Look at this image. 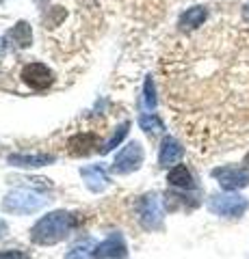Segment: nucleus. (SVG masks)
<instances>
[{"instance_id":"nucleus-4","label":"nucleus","mask_w":249,"mask_h":259,"mask_svg":"<svg viewBox=\"0 0 249 259\" xmlns=\"http://www.w3.org/2000/svg\"><path fill=\"white\" fill-rule=\"evenodd\" d=\"M136 216H139V223L146 227V229H150V231L160 229V225H163V216H165L163 199H160L158 194H154V192L141 197L139 203H136Z\"/></svg>"},{"instance_id":"nucleus-1","label":"nucleus","mask_w":249,"mask_h":259,"mask_svg":"<svg viewBox=\"0 0 249 259\" xmlns=\"http://www.w3.org/2000/svg\"><path fill=\"white\" fill-rule=\"evenodd\" d=\"M160 76L167 106L197 149L226 143L249 108V39L223 24L187 32L163 54Z\"/></svg>"},{"instance_id":"nucleus-10","label":"nucleus","mask_w":249,"mask_h":259,"mask_svg":"<svg viewBox=\"0 0 249 259\" xmlns=\"http://www.w3.org/2000/svg\"><path fill=\"white\" fill-rule=\"evenodd\" d=\"M128 255V248H126V242L122 236H109L104 242H100L93 250V257L95 259H126Z\"/></svg>"},{"instance_id":"nucleus-8","label":"nucleus","mask_w":249,"mask_h":259,"mask_svg":"<svg viewBox=\"0 0 249 259\" xmlns=\"http://www.w3.org/2000/svg\"><path fill=\"white\" fill-rule=\"evenodd\" d=\"M141 164H143V147H141V143L132 141L117 153V158L113 162V166H111V171L117 173V175H128V173L136 171Z\"/></svg>"},{"instance_id":"nucleus-24","label":"nucleus","mask_w":249,"mask_h":259,"mask_svg":"<svg viewBox=\"0 0 249 259\" xmlns=\"http://www.w3.org/2000/svg\"><path fill=\"white\" fill-rule=\"evenodd\" d=\"M0 3H3V0H0Z\"/></svg>"},{"instance_id":"nucleus-22","label":"nucleus","mask_w":249,"mask_h":259,"mask_svg":"<svg viewBox=\"0 0 249 259\" xmlns=\"http://www.w3.org/2000/svg\"><path fill=\"white\" fill-rule=\"evenodd\" d=\"M5 231H7V225H5L3 221H0V236H3V233H5Z\"/></svg>"},{"instance_id":"nucleus-9","label":"nucleus","mask_w":249,"mask_h":259,"mask_svg":"<svg viewBox=\"0 0 249 259\" xmlns=\"http://www.w3.org/2000/svg\"><path fill=\"white\" fill-rule=\"evenodd\" d=\"M212 177L219 180V186L228 192L249 186V171L243 166H219L212 171Z\"/></svg>"},{"instance_id":"nucleus-7","label":"nucleus","mask_w":249,"mask_h":259,"mask_svg":"<svg viewBox=\"0 0 249 259\" xmlns=\"http://www.w3.org/2000/svg\"><path fill=\"white\" fill-rule=\"evenodd\" d=\"M100 134L95 127H87V130H76L69 134V139L65 143V151L69 156H89L91 151L98 149L100 143Z\"/></svg>"},{"instance_id":"nucleus-16","label":"nucleus","mask_w":249,"mask_h":259,"mask_svg":"<svg viewBox=\"0 0 249 259\" xmlns=\"http://www.w3.org/2000/svg\"><path fill=\"white\" fill-rule=\"evenodd\" d=\"M167 182H169L173 188H180V190L193 188V175L187 168V164H175L171 171L167 173Z\"/></svg>"},{"instance_id":"nucleus-19","label":"nucleus","mask_w":249,"mask_h":259,"mask_svg":"<svg viewBox=\"0 0 249 259\" xmlns=\"http://www.w3.org/2000/svg\"><path fill=\"white\" fill-rule=\"evenodd\" d=\"M143 102H146V108L154 110L156 106V93H154V80H152V76L146 80V87H143Z\"/></svg>"},{"instance_id":"nucleus-17","label":"nucleus","mask_w":249,"mask_h":259,"mask_svg":"<svg viewBox=\"0 0 249 259\" xmlns=\"http://www.w3.org/2000/svg\"><path fill=\"white\" fill-rule=\"evenodd\" d=\"M128 127H130V123H128V121H124L122 125H119L115 132H113V136H111V139L104 143V147H102V153H109V151H113L115 147L119 143H122L124 139H126V134H128Z\"/></svg>"},{"instance_id":"nucleus-11","label":"nucleus","mask_w":249,"mask_h":259,"mask_svg":"<svg viewBox=\"0 0 249 259\" xmlns=\"http://www.w3.org/2000/svg\"><path fill=\"white\" fill-rule=\"evenodd\" d=\"M184 156V147L173 139V136H165L160 143V151H158V164L160 166H171L178 164Z\"/></svg>"},{"instance_id":"nucleus-5","label":"nucleus","mask_w":249,"mask_h":259,"mask_svg":"<svg viewBox=\"0 0 249 259\" xmlns=\"http://www.w3.org/2000/svg\"><path fill=\"white\" fill-rule=\"evenodd\" d=\"M20 78H22V82L28 89H33V91H46L48 87L54 84V71L42 61H33V63L24 65Z\"/></svg>"},{"instance_id":"nucleus-15","label":"nucleus","mask_w":249,"mask_h":259,"mask_svg":"<svg viewBox=\"0 0 249 259\" xmlns=\"http://www.w3.org/2000/svg\"><path fill=\"white\" fill-rule=\"evenodd\" d=\"M80 175H83L87 188H89L91 192H102V190L109 186L106 171H104L102 166H87V168H83V171H80Z\"/></svg>"},{"instance_id":"nucleus-21","label":"nucleus","mask_w":249,"mask_h":259,"mask_svg":"<svg viewBox=\"0 0 249 259\" xmlns=\"http://www.w3.org/2000/svg\"><path fill=\"white\" fill-rule=\"evenodd\" d=\"M0 259H30V255L24 253L20 248H7L0 253Z\"/></svg>"},{"instance_id":"nucleus-20","label":"nucleus","mask_w":249,"mask_h":259,"mask_svg":"<svg viewBox=\"0 0 249 259\" xmlns=\"http://www.w3.org/2000/svg\"><path fill=\"white\" fill-rule=\"evenodd\" d=\"M89 244H85V246H74L69 250V253L65 255V259H91L93 253H89Z\"/></svg>"},{"instance_id":"nucleus-2","label":"nucleus","mask_w":249,"mask_h":259,"mask_svg":"<svg viewBox=\"0 0 249 259\" xmlns=\"http://www.w3.org/2000/svg\"><path fill=\"white\" fill-rule=\"evenodd\" d=\"M74 227H76V218L69 212L57 209V212H50L48 216L39 218L35 223V227L30 229V240L35 244L50 246V244H57V242L65 240Z\"/></svg>"},{"instance_id":"nucleus-14","label":"nucleus","mask_w":249,"mask_h":259,"mask_svg":"<svg viewBox=\"0 0 249 259\" xmlns=\"http://www.w3.org/2000/svg\"><path fill=\"white\" fill-rule=\"evenodd\" d=\"M7 160L13 166H46L54 162V156L52 153H13Z\"/></svg>"},{"instance_id":"nucleus-12","label":"nucleus","mask_w":249,"mask_h":259,"mask_svg":"<svg viewBox=\"0 0 249 259\" xmlns=\"http://www.w3.org/2000/svg\"><path fill=\"white\" fill-rule=\"evenodd\" d=\"M206 20H208V9L206 7H191V9H187L180 15L178 26H180L182 32H193V30L202 28L206 24Z\"/></svg>"},{"instance_id":"nucleus-6","label":"nucleus","mask_w":249,"mask_h":259,"mask_svg":"<svg viewBox=\"0 0 249 259\" xmlns=\"http://www.w3.org/2000/svg\"><path fill=\"white\" fill-rule=\"evenodd\" d=\"M249 207L247 199H243L240 194H215L208 201V209L217 216H226V218H238L245 214V209Z\"/></svg>"},{"instance_id":"nucleus-3","label":"nucleus","mask_w":249,"mask_h":259,"mask_svg":"<svg viewBox=\"0 0 249 259\" xmlns=\"http://www.w3.org/2000/svg\"><path fill=\"white\" fill-rule=\"evenodd\" d=\"M44 205H46V199L42 194L26 190V188L11 190L3 201V207L13 214H35L37 209H42Z\"/></svg>"},{"instance_id":"nucleus-18","label":"nucleus","mask_w":249,"mask_h":259,"mask_svg":"<svg viewBox=\"0 0 249 259\" xmlns=\"http://www.w3.org/2000/svg\"><path fill=\"white\" fill-rule=\"evenodd\" d=\"M139 125L146 130V132H163V121H160L156 115H141L139 117Z\"/></svg>"},{"instance_id":"nucleus-13","label":"nucleus","mask_w":249,"mask_h":259,"mask_svg":"<svg viewBox=\"0 0 249 259\" xmlns=\"http://www.w3.org/2000/svg\"><path fill=\"white\" fill-rule=\"evenodd\" d=\"M5 41L9 44L11 48H28L30 44H33V32H30V26H28V22H24L20 20L15 26L7 32V37H5Z\"/></svg>"},{"instance_id":"nucleus-23","label":"nucleus","mask_w":249,"mask_h":259,"mask_svg":"<svg viewBox=\"0 0 249 259\" xmlns=\"http://www.w3.org/2000/svg\"><path fill=\"white\" fill-rule=\"evenodd\" d=\"M243 164H245V168H249V153H247V156L243 158Z\"/></svg>"}]
</instances>
